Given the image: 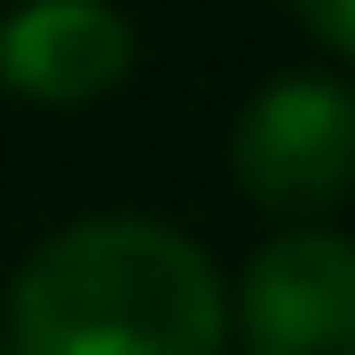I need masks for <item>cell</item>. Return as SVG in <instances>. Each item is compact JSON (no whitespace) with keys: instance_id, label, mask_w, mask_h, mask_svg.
Wrapping results in <instances>:
<instances>
[{"instance_id":"3957f363","label":"cell","mask_w":355,"mask_h":355,"mask_svg":"<svg viewBox=\"0 0 355 355\" xmlns=\"http://www.w3.org/2000/svg\"><path fill=\"white\" fill-rule=\"evenodd\" d=\"M229 331L245 340V355H355V237H268L237 277Z\"/></svg>"},{"instance_id":"6da1fadb","label":"cell","mask_w":355,"mask_h":355,"mask_svg":"<svg viewBox=\"0 0 355 355\" xmlns=\"http://www.w3.org/2000/svg\"><path fill=\"white\" fill-rule=\"evenodd\" d=\"M229 292L182 229L95 214L8 284V355H221Z\"/></svg>"},{"instance_id":"5b68a950","label":"cell","mask_w":355,"mask_h":355,"mask_svg":"<svg viewBox=\"0 0 355 355\" xmlns=\"http://www.w3.org/2000/svg\"><path fill=\"white\" fill-rule=\"evenodd\" d=\"M292 16L308 24L316 48H331L340 64H355V0H292Z\"/></svg>"},{"instance_id":"7a4b0ae2","label":"cell","mask_w":355,"mask_h":355,"mask_svg":"<svg viewBox=\"0 0 355 355\" xmlns=\"http://www.w3.org/2000/svg\"><path fill=\"white\" fill-rule=\"evenodd\" d=\"M229 174L268 214H331L355 182V95L347 79L284 71L237 111Z\"/></svg>"},{"instance_id":"277c9868","label":"cell","mask_w":355,"mask_h":355,"mask_svg":"<svg viewBox=\"0 0 355 355\" xmlns=\"http://www.w3.org/2000/svg\"><path fill=\"white\" fill-rule=\"evenodd\" d=\"M135 71V24L111 0H16L0 16V87L71 111Z\"/></svg>"}]
</instances>
